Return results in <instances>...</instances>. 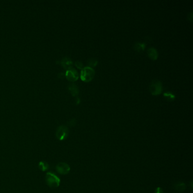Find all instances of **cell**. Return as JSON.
Instances as JSON below:
<instances>
[{
	"instance_id": "obj_1",
	"label": "cell",
	"mask_w": 193,
	"mask_h": 193,
	"mask_svg": "<svg viewBox=\"0 0 193 193\" xmlns=\"http://www.w3.org/2000/svg\"><path fill=\"white\" fill-rule=\"evenodd\" d=\"M95 72L93 68L90 67H85L81 70L80 79L86 82L91 81L95 77Z\"/></svg>"
},
{
	"instance_id": "obj_2",
	"label": "cell",
	"mask_w": 193,
	"mask_h": 193,
	"mask_svg": "<svg viewBox=\"0 0 193 193\" xmlns=\"http://www.w3.org/2000/svg\"><path fill=\"white\" fill-rule=\"evenodd\" d=\"M45 181L49 186L52 188H56L60 186V178L52 172L47 173L45 175Z\"/></svg>"
},
{
	"instance_id": "obj_3",
	"label": "cell",
	"mask_w": 193,
	"mask_h": 193,
	"mask_svg": "<svg viewBox=\"0 0 193 193\" xmlns=\"http://www.w3.org/2000/svg\"><path fill=\"white\" fill-rule=\"evenodd\" d=\"M163 90V85L160 80L155 79L151 82L150 86V91L152 95L156 96L161 94Z\"/></svg>"
},
{
	"instance_id": "obj_4",
	"label": "cell",
	"mask_w": 193,
	"mask_h": 193,
	"mask_svg": "<svg viewBox=\"0 0 193 193\" xmlns=\"http://www.w3.org/2000/svg\"><path fill=\"white\" fill-rule=\"evenodd\" d=\"M69 130L67 126L61 125L58 127L56 132V136L58 140L62 141L67 139L69 136Z\"/></svg>"
},
{
	"instance_id": "obj_5",
	"label": "cell",
	"mask_w": 193,
	"mask_h": 193,
	"mask_svg": "<svg viewBox=\"0 0 193 193\" xmlns=\"http://www.w3.org/2000/svg\"><path fill=\"white\" fill-rule=\"evenodd\" d=\"M56 169L61 175H67L70 171V167L67 163H60L56 165Z\"/></svg>"
},
{
	"instance_id": "obj_6",
	"label": "cell",
	"mask_w": 193,
	"mask_h": 193,
	"mask_svg": "<svg viewBox=\"0 0 193 193\" xmlns=\"http://www.w3.org/2000/svg\"><path fill=\"white\" fill-rule=\"evenodd\" d=\"M65 77L70 82H75L78 79V72L75 69L72 68L67 70V72L65 73Z\"/></svg>"
},
{
	"instance_id": "obj_7",
	"label": "cell",
	"mask_w": 193,
	"mask_h": 193,
	"mask_svg": "<svg viewBox=\"0 0 193 193\" xmlns=\"http://www.w3.org/2000/svg\"><path fill=\"white\" fill-rule=\"evenodd\" d=\"M61 65L65 69L67 70L72 69L73 66V62L70 58L68 57H65L62 59L60 61Z\"/></svg>"
},
{
	"instance_id": "obj_8",
	"label": "cell",
	"mask_w": 193,
	"mask_h": 193,
	"mask_svg": "<svg viewBox=\"0 0 193 193\" xmlns=\"http://www.w3.org/2000/svg\"><path fill=\"white\" fill-rule=\"evenodd\" d=\"M147 54L149 58L152 60H156L158 58V52L157 50L153 47H151L148 49Z\"/></svg>"
},
{
	"instance_id": "obj_9",
	"label": "cell",
	"mask_w": 193,
	"mask_h": 193,
	"mask_svg": "<svg viewBox=\"0 0 193 193\" xmlns=\"http://www.w3.org/2000/svg\"><path fill=\"white\" fill-rule=\"evenodd\" d=\"M69 90L74 97H77L79 94V90L77 86L75 84H71L68 87Z\"/></svg>"
},
{
	"instance_id": "obj_10",
	"label": "cell",
	"mask_w": 193,
	"mask_h": 193,
	"mask_svg": "<svg viewBox=\"0 0 193 193\" xmlns=\"http://www.w3.org/2000/svg\"><path fill=\"white\" fill-rule=\"evenodd\" d=\"M38 167H39V168L43 172L47 171L49 169V165L48 163H47L46 162H44V161L40 162L38 164Z\"/></svg>"
},
{
	"instance_id": "obj_11",
	"label": "cell",
	"mask_w": 193,
	"mask_h": 193,
	"mask_svg": "<svg viewBox=\"0 0 193 193\" xmlns=\"http://www.w3.org/2000/svg\"><path fill=\"white\" fill-rule=\"evenodd\" d=\"M145 44L143 42H137L134 45V49L137 52H141L145 50Z\"/></svg>"
},
{
	"instance_id": "obj_12",
	"label": "cell",
	"mask_w": 193,
	"mask_h": 193,
	"mask_svg": "<svg viewBox=\"0 0 193 193\" xmlns=\"http://www.w3.org/2000/svg\"><path fill=\"white\" fill-rule=\"evenodd\" d=\"M164 96L165 97V99L168 100V101H170V102H172V101H173L175 100V95L170 92H165L164 94Z\"/></svg>"
},
{
	"instance_id": "obj_13",
	"label": "cell",
	"mask_w": 193,
	"mask_h": 193,
	"mask_svg": "<svg viewBox=\"0 0 193 193\" xmlns=\"http://www.w3.org/2000/svg\"><path fill=\"white\" fill-rule=\"evenodd\" d=\"M175 189L178 192H183L186 189V185L184 183H178L175 184Z\"/></svg>"
},
{
	"instance_id": "obj_14",
	"label": "cell",
	"mask_w": 193,
	"mask_h": 193,
	"mask_svg": "<svg viewBox=\"0 0 193 193\" xmlns=\"http://www.w3.org/2000/svg\"><path fill=\"white\" fill-rule=\"evenodd\" d=\"M97 64H98V61L96 59H94V58L90 59L88 61V67H90L91 68L96 67L97 65Z\"/></svg>"
},
{
	"instance_id": "obj_15",
	"label": "cell",
	"mask_w": 193,
	"mask_h": 193,
	"mask_svg": "<svg viewBox=\"0 0 193 193\" xmlns=\"http://www.w3.org/2000/svg\"><path fill=\"white\" fill-rule=\"evenodd\" d=\"M75 65L79 69H81L82 70L83 68V64H82V62H80L79 61H76L75 62Z\"/></svg>"
},
{
	"instance_id": "obj_16",
	"label": "cell",
	"mask_w": 193,
	"mask_h": 193,
	"mask_svg": "<svg viewBox=\"0 0 193 193\" xmlns=\"http://www.w3.org/2000/svg\"><path fill=\"white\" fill-rule=\"evenodd\" d=\"M68 124L70 126H75V125L76 124V120H75V119H72V120H70V121H69Z\"/></svg>"
},
{
	"instance_id": "obj_17",
	"label": "cell",
	"mask_w": 193,
	"mask_h": 193,
	"mask_svg": "<svg viewBox=\"0 0 193 193\" xmlns=\"http://www.w3.org/2000/svg\"><path fill=\"white\" fill-rule=\"evenodd\" d=\"M155 193H162V189L160 188V187H157V189H156Z\"/></svg>"
}]
</instances>
